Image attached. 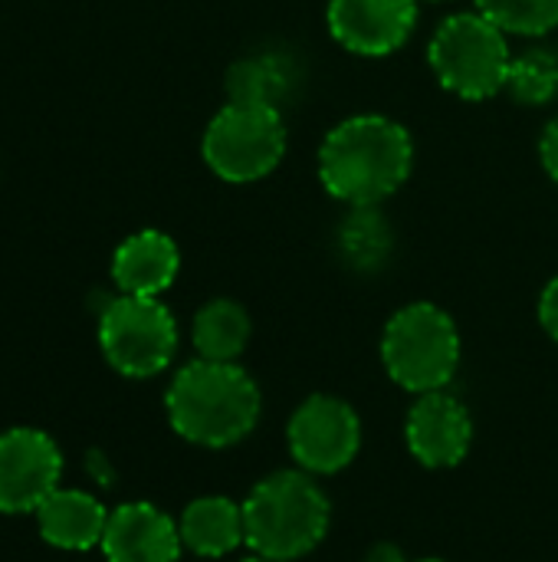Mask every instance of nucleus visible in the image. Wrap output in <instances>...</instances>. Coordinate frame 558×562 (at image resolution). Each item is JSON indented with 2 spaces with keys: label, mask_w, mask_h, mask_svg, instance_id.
<instances>
[{
  "label": "nucleus",
  "mask_w": 558,
  "mask_h": 562,
  "mask_svg": "<svg viewBox=\"0 0 558 562\" xmlns=\"http://www.w3.org/2000/svg\"><path fill=\"white\" fill-rule=\"evenodd\" d=\"M411 132L388 115H352L329 128L319 145V181L349 207L391 198L411 175Z\"/></svg>",
  "instance_id": "f257e3e1"
},
{
  "label": "nucleus",
  "mask_w": 558,
  "mask_h": 562,
  "mask_svg": "<svg viewBox=\"0 0 558 562\" xmlns=\"http://www.w3.org/2000/svg\"><path fill=\"white\" fill-rule=\"evenodd\" d=\"M171 428L201 448L243 441L260 418V389L237 362H187L164 395Z\"/></svg>",
  "instance_id": "f03ea898"
},
{
  "label": "nucleus",
  "mask_w": 558,
  "mask_h": 562,
  "mask_svg": "<svg viewBox=\"0 0 558 562\" xmlns=\"http://www.w3.org/2000/svg\"><path fill=\"white\" fill-rule=\"evenodd\" d=\"M329 517V501L309 471H280L243 501V537L257 557L293 562L322 543Z\"/></svg>",
  "instance_id": "7ed1b4c3"
},
{
  "label": "nucleus",
  "mask_w": 558,
  "mask_h": 562,
  "mask_svg": "<svg viewBox=\"0 0 558 562\" xmlns=\"http://www.w3.org/2000/svg\"><path fill=\"white\" fill-rule=\"evenodd\" d=\"M428 63L444 89L460 99L483 102L506 89L513 53L506 33L480 10H470L447 16L434 30L428 43Z\"/></svg>",
  "instance_id": "20e7f679"
},
{
  "label": "nucleus",
  "mask_w": 558,
  "mask_h": 562,
  "mask_svg": "<svg viewBox=\"0 0 558 562\" xmlns=\"http://www.w3.org/2000/svg\"><path fill=\"white\" fill-rule=\"evenodd\" d=\"M388 375L408 392H441L460 366V333L447 310L411 303L398 310L382 336Z\"/></svg>",
  "instance_id": "39448f33"
},
{
  "label": "nucleus",
  "mask_w": 558,
  "mask_h": 562,
  "mask_svg": "<svg viewBox=\"0 0 558 562\" xmlns=\"http://www.w3.org/2000/svg\"><path fill=\"white\" fill-rule=\"evenodd\" d=\"M201 151L217 178L230 184L260 181L286 155V122L276 105L227 102L210 119Z\"/></svg>",
  "instance_id": "423d86ee"
},
{
  "label": "nucleus",
  "mask_w": 558,
  "mask_h": 562,
  "mask_svg": "<svg viewBox=\"0 0 558 562\" xmlns=\"http://www.w3.org/2000/svg\"><path fill=\"white\" fill-rule=\"evenodd\" d=\"M99 346L118 375L151 379L178 352V323L158 296L118 293L99 313Z\"/></svg>",
  "instance_id": "0eeeda50"
},
{
  "label": "nucleus",
  "mask_w": 558,
  "mask_h": 562,
  "mask_svg": "<svg viewBox=\"0 0 558 562\" xmlns=\"http://www.w3.org/2000/svg\"><path fill=\"white\" fill-rule=\"evenodd\" d=\"M289 451L309 474H335L349 468L362 445V425L349 402L332 395L306 398L289 422Z\"/></svg>",
  "instance_id": "6e6552de"
},
{
  "label": "nucleus",
  "mask_w": 558,
  "mask_h": 562,
  "mask_svg": "<svg viewBox=\"0 0 558 562\" xmlns=\"http://www.w3.org/2000/svg\"><path fill=\"white\" fill-rule=\"evenodd\" d=\"M62 451L39 428H10L0 435V514H36L59 491Z\"/></svg>",
  "instance_id": "1a4fd4ad"
},
{
  "label": "nucleus",
  "mask_w": 558,
  "mask_h": 562,
  "mask_svg": "<svg viewBox=\"0 0 558 562\" xmlns=\"http://www.w3.org/2000/svg\"><path fill=\"white\" fill-rule=\"evenodd\" d=\"M329 33L355 56H391L418 26V0H329Z\"/></svg>",
  "instance_id": "9d476101"
},
{
  "label": "nucleus",
  "mask_w": 558,
  "mask_h": 562,
  "mask_svg": "<svg viewBox=\"0 0 558 562\" xmlns=\"http://www.w3.org/2000/svg\"><path fill=\"white\" fill-rule=\"evenodd\" d=\"M474 438L470 412L451 392H424L408 415V448L424 468H454Z\"/></svg>",
  "instance_id": "9b49d317"
},
{
  "label": "nucleus",
  "mask_w": 558,
  "mask_h": 562,
  "mask_svg": "<svg viewBox=\"0 0 558 562\" xmlns=\"http://www.w3.org/2000/svg\"><path fill=\"white\" fill-rule=\"evenodd\" d=\"M181 547L184 540L178 524L145 501L115 507L102 537V553L109 562H178Z\"/></svg>",
  "instance_id": "f8f14e48"
},
{
  "label": "nucleus",
  "mask_w": 558,
  "mask_h": 562,
  "mask_svg": "<svg viewBox=\"0 0 558 562\" xmlns=\"http://www.w3.org/2000/svg\"><path fill=\"white\" fill-rule=\"evenodd\" d=\"M181 267L178 244L164 231H138L112 254V280L128 296H161Z\"/></svg>",
  "instance_id": "ddd939ff"
},
{
  "label": "nucleus",
  "mask_w": 558,
  "mask_h": 562,
  "mask_svg": "<svg viewBox=\"0 0 558 562\" xmlns=\"http://www.w3.org/2000/svg\"><path fill=\"white\" fill-rule=\"evenodd\" d=\"M36 527L49 547L82 553V550L102 547V537L109 527V510L102 507V501H95L86 491L59 487L39 504Z\"/></svg>",
  "instance_id": "4468645a"
},
{
  "label": "nucleus",
  "mask_w": 558,
  "mask_h": 562,
  "mask_svg": "<svg viewBox=\"0 0 558 562\" xmlns=\"http://www.w3.org/2000/svg\"><path fill=\"white\" fill-rule=\"evenodd\" d=\"M178 530H181L184 547L207 560H220V557L234 553L240 543H247L243 507H237L227 497H201V501L187 504Z\"/></svg>",
  "instance_id": "2eb2a0df"
},
{
  "label": "nucleus",
  "mask_w": 558,
  "mask_h": 562,
  "mask_svg": "<svg viewBox=\"0 0 558 562\" xmlns=\"http://www.w3.org/2000/svg\"><path fill=\"white\" fill-rule=\"evenodd\" d=\"M191 339L201 359L237 362V356L250 342V316L234 300H210L197 310Z\"/></svg>",
  "instance_id": "dca6fc26"
},
{
  "label": "nucleus",
  "mask_w": 558,
  "mask_h": 562,
  "mask_svg": "<svg viewBox=\"0 0 558 562\" xmlns=\"http://www.w3.org/2000/svg\"><path fill=\"white\" fill-rule=\"evenodd\" d=\"M395 237L388 217L372 207H352L345 221L339 224V250L355 270H378L391 257Z\"/></svg>",
  "instance_id": "f3484780"
},
{
  "label": "nucleus",
  "mask_w": 558,
  "mask_h": 562,
  "mask_svg": "<svg viewBox=\"0 0 558 562\" xmlns=\"http://www.w3.org/2000/svg\"><path fill=\"white\" fill-rule=\"evenodd\" d=\"M227 95L230 102L247 105H276L289 89V66L273 53L243 56L227 69Z\"/></svg>",
  "instance_id": "a211bd4d"
},
{
  "label": "nucleus",
  "mask_w": 558,
  "mask_h": 562,
  "mask_svg": "<svg viewBox=\"0 0 558 562\" xmlns=\"http://www.w3.org/2000/svg\"><path fill=\"white\" fill-rule=\"evenodd\" d=\"M506 92L520 105H549L558 95V56L553 49H529L523 56H513L506 72Z\"/></svg>",
  "instance_id": "6ab92c4d"
},
{
  "label": "nucleus",
  "mask_w": 558,
  "mask_h": 562,
  "mask_svg": "<svg viewBox=\"0 0 558 562\" xmlns=\"http://www.w3.org/2000/svg\"><path fill=\"white\" fill-rule=\"evenodd\" d=\"M506 36H546L558 26V0H474Z\"/></svg>",
  "instance_id": "aec40b11"
},
{
  "label": "nucleus",
  "mask_w": 558,
  "mask_h": 562,
  "mask_svg": "<svg viewBox=\"0 0 558 562\" xmlns=\"http://www.w3.org/2000/svg\"><path fill=\"white\" fill-rule=\"evenodd\" d=\"M539 323L543 329L558 342V277L549 280V286L543 290V300H539Z\"/></svg>",
  "instance_id": "412c9836"
},
{
  "label": "nucleus",
  "mask_w": 558,
  "mask_h": 562,
  "mask_svg": "<svg viewBox=\"0 0 558 562\" xmlns=\"http://www.w3.org/2000/svg\"><path fill=\"white\" fill-rule=\"evenodd\" d=\"M539 158H543V168L549 171V178L558 184V115L549 122V125H546V132H543Z\"/></svg>",
  "instance_id": "4be33fe9"
},
{
  "label": "nucleus",
  "mask_w": 558,
  "mask_h": 562,
  "mask_svg": "<svg viewBox=\"0 0 558 562\" xmlns=\"http://www.w3.org/2000/svg\"><path fill=\"white\" fill-rule=\"evenodd\" d=\"M89 474L95 477V481H102V484H109V471H105V458L102 454H89Z\"/></svg>",
  "instance_id": "5701e85b"
},
{
  "label": "nucleus",
  "mask_w": 558,
  "mask_h": 562,
  "mask_svg": "<svg viewBox=\"0 0 558 562\" xmlns=\"http://www.w3.org/2000/svg\"><path fill=\"white\" fill-rule=\"evenodd\" d=\"M243 562H283V560H266V557H250V560Z\"/></svg>",
  "instance_id": "b1692460"
},
{
  "label": "nucleus",
  "mask_w": 558,
  "mask_h": 562,
  "mask_svg": "<svg viewBox=\"0 0 558 562\" xmlns=\"http://www.w3.org/2000/svg\"><path fill=\"white\" fill-rule=\"evenodd\" d=\"M421 562H441V560H421Z\"/></svg>",
  "instance_id": "393cba45"
}]
</instances>
